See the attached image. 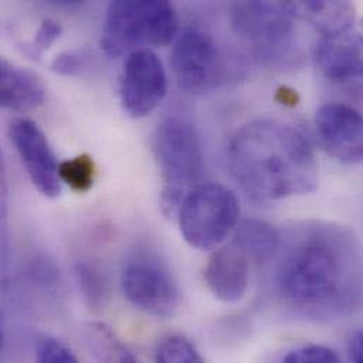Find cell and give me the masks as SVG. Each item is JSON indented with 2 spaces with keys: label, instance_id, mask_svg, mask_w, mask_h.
I'll return each mask as SVG.
<instances>
[{
  "label": "cell",
  "instance_id": "cell-1",
  "mask_svg": "<svg viewBox=\"0 0 363 363\" xmlns=\"http://www.w3.org/2000/svg\"><path fill=\"white\" fill-rule=\"evenodd\" d=\"M280 300L314 318L347 315L363 304V247L342 225L317 223L291 240L274 273Z\"/></svg>",
  "mask_w": 363,
  "mask_h": 363
},
{
  "label": "cell",
  "instance_id": "cell-2",
  "mask_svg": "<svg viewBox=\"0 0 363 363\" xmlns=\"http://www.w3.org/2000/svg\"><path fill=\"white\" fill-rule=\"evenodd\" d=\"M228 166L242 191L259 202L311 194L318 186L311 146L297 129L277 121H256L238 130Z\"/></svg>",
  "mask_w": 363,
  "mask_h": 363
},
{
  "label": "cell",
  "instance_id": "cell-3",
  "mask_svg": "<svg viewBox=\"0 0 363 363\" xmlns=\"http://www.w3.org/2000/svg\"><path fill=\"white\" fill-rule=\"evenodd\" d=\"M153 153L162 174V211L177 218L185 196L199 184L203 152L199 135L188 121L173 116L160 122L153 135Z\"/></svg>",
  "mask_w": 363,
  "mask_h": 363
},
{
  "label": "cell",
  "instance_id": "cell-4",
  "mask_svg": "<svg viewBox=\"0 0 363 363\" xmlns=\"http://www.w3.org/2000/svg\"><path fill=\"white\" fill-rule=\"evenodd\" d=\"M177 30V14L169 1L118 0L108 7L101 44L109 57H121L139 47L166 45Z\"/></svg>",
  "mask_w": 363,
  "mask_h": 363
},
{
  "label": "cell",
  "instance_id": "cell-5",
  "mask_svg": "<svg viewBox=\"0 0 363 363\" xmlns=\"http://www.w3.org/2000/svg\"><path fill=\"white\" fill-rule=\"evenodd\" d=\"M296 3L242 1L233 4V31L250 51L270 65H286L297 54Z\"/></svg>",
  "mask_w": 363,
  "mask_h": 363
},
{
  "label": "cell",
  "instance_id": "cell-6",
  "mask_svg": "<svg viewBox=\"0 0 363 363\" xmlns=\"http://www.w3.org/2000/svg\"><path fill=\"white\" fill-rule=\"evenodd\" d=\"M236 195L222 184L196 185L184 199L177 215L184 240L198 250H213L236 229Z\"/></svg>",
  "mask_w": 363,
  "mask_h": 363
},
{
  "label": "cell",
  "instance_id": "cell-7",
  "mask_svg": "<svg viewBox=\"0 0 363 363\" xmlns=\"http://www.w3.org/2000/svg\"><path fill=\"white\" fill-rule=\"evenodd\" d=\"M121 284L130 304L152 317L167 318L179 310L180 289L166 264L152 255H133L123 264Z\"/></svg>",
  "mask_w": 363,
  "mask_h": 363
},
{
  "label": "cell",
  "instance_id": "cell-8",
  "mask_svg": "<svg viewBox=\"0 0 363 363\" xmlns=\"http://www.w3.org/2000/svg\"><path fill=\"white\" fill-rule=\"evenodd\" d=\"M172 68L179 86L188 94H203L223 78V60L215 38L205 30H185L172 50Z\"/></svg>",
  "mask_w": 363,
  "mask_h": 363
},
{
  "label": "cell",
  "instance_id": "cell-9",
  "mask_svg": "<svg viewBox=\"0 0 363 363\" xmlns=\"http://www.w3.org/2000/svg\"><path fill=\"white\" fill-rule=\"evenodd\" d=\"M169 89L163 61L149 48L129 54L121 77V102L125 112L142 119L155 112Z\"/></svg>",
  "mask_w": 363,
  "mask_h": 363
},
{
  "label": "cell",
  "instance_id": "cell-10",
  "mask_svg": "<svg viewBox=\"0 0 363 363\" xmlns=\"http://www.w3.org/2000/svg\"><path fill=\"white\" fill-rule=\"evenodd\" d=\"M317 136L325 152L344 164L363 163V115L344 104H327L315 115Z\"/></svg>",
  "mask_w": 363,
  "mask_h": 363
},
{
  "label": "cell",
  "instance_id": "cell-11",
  "mask_svg": "<svg viewBox=\"0 0 363 363\" xmlns=\"http://www.w3.org/2000/svg\"><path fill=\"white\" fill-rule=\"evenodd\" d=\"M11 143L33 182L47 198H57L61 192L60 164L43 130L30 119H17L10 126Z\"/></svg>",
  "mask_w": 363,
  "mask_h": 363
},
{
  "label": "cell",
  "instance_id": "cell-12",
  "mask_svg": "<svg viewBox=\"0 0 363 363\" xmlns=\"http://www.w3.org/2000/svg\"><path fill=\"white\" fill-rule=\"evenodd\" d=\"M320 71L334 82L355 84L362 91L363 31L354 27L334 35H324L315 50Z\"/></svg>",
  "mask_w": 363,
  "mask_h": 363
},
{
  "label": "cell",
  "instance_id": "cell-13",
  "mask_svg": "<svg viewBox=\"0 0 363 363\" xmlns=\"http://www.w3.org/2000/svg\"><path fill=\"white\" fill-rule=\"evenodd\" d=\"M252 264V260L240 249L229 243L209 257L203 270L206 287L219 301L238 303L247 291Z\"/></svg>",
  "mask_w": 363,
  "mask_h": 363
},
{
  "label": "cell",
  "instance_id": "cell-14",
  "mask_svg": "<svg viewBox=\"0 0 363 363\" xmlns=\"http://www.w3.org/2000/svg\"><path fill=\"white\" fill-rule=\"evenodd\" d=\"M45 99L41 79L31 71L1 60L0 62V104L13 112H28Z\"/></svg>",
  "mask_w": 363,
  "mask_h": 363
},
{
  "label": "cell",
  "instance_id": "cell-15",
  "mask_svg": "<svg viewBox=\"0 0 363 363\" xmlns=\"http://www.w3.org/2000/svg\"><path fill=\"white\" fill-rule=\"evenodd\" d=\"M252 263H262L274 256L280 247V235L274 226L260 219H246L233 232L232 242Z\"/></svg>",
  "mask_w": 363,
  "mask_h": 363
},
{
  "label": "cell",
  "instance_id": "cell-16",
  "mask_svg": "<svg viewBox=\"0 0 363 363\" xmlns=\"http://www.w3.org/2000/svg\"><path fill=\"white\" fill-rule=\"evenodd\" d=\"M300 17L307 18L321 34L334 35L354 27L355 6L348 1H304L296 3Z\"/></svg>",
  "mask_w": 363,
  "mask_h": 363
},
{
  "label": "cell",
  "instance_id": "cell-17",
  "mask_svg": "<svg viewBox=\"0 0 363 363\" xmlns=\"http://www.w3.org/2000/svg\"><path fill=\"white\" fill-rule=\"evenodd\" d=\"M84 337L92 357L98 363H140L116 333L106 324H86Z\"/></svg>",
  "mask_w": 363,
  "mask_h": 363
},
{
  "label": "cell",
  "instance_id": "cell-18",
  "mask_svg": "<svg viewBox=\"0 0 363 363\" xmlns=\"http://www.w3.org/2000/svg\"><path fill=\"white\" fill-rule=\"evenodd\" d=\"M95 163L92 157L82 153L74 159L60 163V180L75 192H86L95 182Z\"/></svg>",
  "mask_w": 363,
  "mask_h": 363
},
{
  "label": "cell",
  "instance_id": "cell-19",
  "mask_svg": "<svg viewBox=\"0 0 363 363\" xmlns=\"http://www.w3.org/2000/svg\"><path fill=\"white\" fill-rule=\"evenodd\" d=\"M155 363H205V361L189 340L180 334H172L157 344Z\"/></svg>",
  "mask_w": 363,
  "mask_h": 363
},
{
  "label": "cell",
  "instance_id": "cell-20",
  "mask_svg": "<svg viewBox=\"0 0 363 363\" xmlns=\"http://www.w3.org/2000/svg\"><path fill=\"white\" fill-rule=\"evenodd\" d=\"M75 277L88 303L94 307L101 306L106 296V284L101 272L88 263H79L75 267Z\"/></svg>",
  "mask_w": 363,
  "mask_h": 363
},
{
  "label": "cell",
  "instance_id": "cell-21",
  "mask_svg": "<svg viewBox=\"0 0 363 363\" xmlns=\"http://www.w3.org/2000/svg\"><path fill=\"white\" fill-rule=\"evenodd\" d=\"M35 363H79L72 350L54 337H41L35 344Z\"/></svg>",
  "mask_w": 363,
  "mask_h": 363
},
{
  "label": "cell",
  "instance_id": "cell-22",
  "mask_svg": "<svg viewBox=\"0 0 363 363\" xmlns=\"http://www.w3.org/2000/svg\"><path fill=\"white\" fill-rule=\"evenodd\" d=\"M281 363H341V359L331 348L323 345H308L291 351Z\"/></svg>",
  "mask_w": 363,
  "mask_h": 363
},
{
  "label": "cell",
  "instance_id": "cell-23",
  "mask_svg": "<svg viewBox=\"0 0 363 363\" xmlns=\"http://www.w3.org/2000/svg\"><path fill=\"white\" fill-rule=\"evenodd\" d=\"M61 33H62V28L57 21L50 20V18L44 20L40 24L33 41L28 45V52L34 58L41 57V54L44 51H47L60 38Z\"/></svg>",
  "mask_w": 363,
  "mask_h": 363
},
{
  "label": "cell",
  "instance_id": "cell-24",
  "mask_svg": "<svg viewBox=\"0 0 363 363\" xmlns=\"http://www.w3.org/2000/svg\"><path fill=\"white\" fill-rule=\"evenodd\" d=\"M84 60L75 52H62L57 55L51 62V71L62 75V77H72L82 71Z\"/></svg>",
  "mask_w": 363,
  "mask_h": 363
},
{
  "label": "cell",
  "instance_id": "cell-25",
  "mask_svg": "<svg viewBox=\"0 0 363 363\" xmlns=\"http://www.w3.org/2000/svg\"><path fill=\"white\" fill-rule=\"evenodd\" d=\"M348 352L352 363H363V328L351 337Z\"/></svg>",
  "mask_w": 363,
  "mask_h": 363
}]
</instances>
